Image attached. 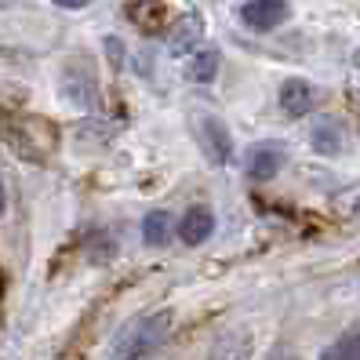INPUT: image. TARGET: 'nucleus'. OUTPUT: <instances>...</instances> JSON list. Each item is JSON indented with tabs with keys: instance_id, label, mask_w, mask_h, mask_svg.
<instances>
[{
	"instance_id": "f257e3e1",
	"label": "nucleus",
	"mask_w": 360,
	"mask_h": 360,
	"mask_svg": "<svg viewBox=\"0 0 360 360\" xmlns=\"http://www.w3.org/2000/svg\"><path fill=\"white\" fill-rule=\"evenodd\" d=\"M167 331H172V313H164V309L146 313L117 335L110 360H142V356H150L167 338Z\"/></svg>"
},
{
	"instance_id": "1a4fd4ad",
	"label": "nucleus",
	"mask_w": 360,
	"mask_h": 360,
	"mask_svg": "<svg viewBox=\"0 0 360 360\" xmlns=\"http://www.w3.org/2000/svg\"><path fill=\"white\" fill-rule=\"evenodd\" d=\"M167 237H172V215L167 211H150L142 219V240L150 248H160V244H167Z\"/></svg>"
},
{
	"instance_id": "20e7f679",
	"label": "nucleus",
	"mask_w": 360,
	"mask_h": 360,
	"mask_svg": "<svg viewBox=\"0 0 360 360\" xmlns=\"http://www.w3.org/2000/svg\"><path fill=\"white\" fill-rule=\"evenodd\" d=\"M200 142L211 157V164H226L233 157V139H229V128L215 117H204L200 120Z\"/></svg>"
},
{
	"instance_id": "423d86ee",
	"label": "nucleus",
	"mask_w": 360,
	"mask_h": 360,
	"mask_svg": "<svg viewBox=\"0 0 360 360\" xmlns=\"http://www.w3.org/2000/svg\"><path fill=\"white\" fill-rule=\"evenodd\" d=\"M62 95H66V102H73L77 110H91L98 91H95L91 73H80L77 66H70L66 73H62Z\"/></svg>"
},
{
	"instance_id": "f8f14e48",
	"label": "nucleus",
	"mask_w": 360,
	"mask_h": 360,
	"mask_svg": "<svg viewBox=\"0 0 360 360\" xmlns=\"http://www.w3.org/2000/svg\"><path fill=\"white\" fill-rule=\"evenodd\" d=\"M197 37H200V18H186L182 30L172 37V44H175L179 51H186L189 44H197Z\"/></svg>"
},
{
	"instance_id": "6e6552de",
	"label": "nucleus",
	"mask_w": 360,
	"mask_h": 360,
	"mask_svg": "<svg viewBox=\"0 0 360 360\" xmlns=\"http://www.w3.org/2000/svg\"><path fill=\"white\" fill-rule=\"evenodd\" d=\"M309 146H313V153H321V157L342 153V128H338L335 120H316L313 131H309Z\"/></svg>"
},
{
	"instance_id": "9b49d317",
	"label": "nucleus",
	"mask_w": 360,
	"mask_h": 360,
	"mask_svg": "<svg viewBox=\"0 0 360 360\" xmlns=\"http://www.w3.org/2000/svg\"><path fill=\"white\" fill-rule=\"evenodd\" d=\"M321 360H360V335H346L342 342H335L321 353Z\"/></svg>"
},
{
	"instance_id": "dca6fc26",
	"label": "nucleus",
	"mask_w": 360,
	"mask_h": 360,
	"mask_svg": "<svg viewBox=\"0 0 360 360\" xmlns=\"http://www.w3.org/2000/svg\"><path fill=\"white\" fill-rule=\"evenodd\" d=\"M273 360H295V356H273Z\"/></svg>"
},
{
	"instance_id": "2eb2a0df",
	"label": "nucleus",
	"mask_w": 360,
	"mask_h": 360,
	"mask_svg": "<svg viewBox=\"0 0 360 360\" xmlns=\"http://www.w3.org/2000/svg\"><path fill=\"white\" fill-rule=\"evenodd\" d=\"M353 66L360 70V51H353Z\"/></svg>"
},
{
	"instance_id": "0eeeda50",
	"label": "nucleus",
	"mask_w": 360,
	"mask_h": 360,
	"mask_svg": "<svg viewBox=\"0 0 360 360\" xmlns=\"http://www.w3.org/2000/svg\"><path fill=\"white\" fill-rule=\"evenodd\" d=\"M313 102H316V91L309 88L306 80H299V77L284 80V88H281V110L288 117H306L313 110Z\"/></svg>"
},
{
	"instance_id": "f03ea898",
	"label": "nucleus",
	"mask_w": 360,
	"mask_h": 360,
	"mask_svg": "<svg viewBox=\"0 0 360 360\" xmlns=\"http://www.w3.org/2000/svg\"><path fill=\"white\" fill-rule=\"evenodd\" d=\"M288 15H291L288 0H248V4H240V22L255 33L277 30Z\"/></svg>"
},
{
	"instance_id": "ddd939ff",
	"label": "nucleus",
	"mask_w": 360,
	"mask_h": 360,
	"mask_svg": "<svg viewBox=\"0 0 360 360\" xmlns=\"http://www.w3.org/2000/svg\"><path fill=\"white\" fill-rule=\"evenodd\" d=\"M58 8H66V11H80V8H88V4H95V0H55Z\"/></svg>"
},
{
	"instance_id": "39448f33",
	"label": "nucleus",
	"mask_w": 360,
	"mask_h": 360,
	"mask_svg": "<svg viewBox=\"0 0 360 360\" xmlns=\"http://www.w3.org/2000/svg\"><path fill=\"white\" fill-rule=\"evenodd\" d=\"M211 233H215V215H211V207H204V204L189 207L186 215H182V222H179V237H182V244H189V248L204 244Z\"/></svg>"
},
{
	"instance_id": "7ed1b4c3",
	"label": "nucleus",
	"mask_w": 360,
	"mask_h": 360,
	"mask_svg": "<svg viewBox=\"0 0 360 360\" xmlns=\"http://www.w3.org/2000/svg\"><path fill=\"white\" fill-rule=\"evenodd\" d=\"M244 164H248V175L251 179L266 182V179H273L284 167V150H281L277 142H259V146H251V150H248Z\"/></svg>"
},
{
	"instance_id": "4468645a",
	"label": "nucleus",
	"mask_w": 360,
	"mask_h": 360,
	"mask_svg": "<svg viewBox=\"0 0 360 360\" xmlns=\"http://www.w3.org/2000/svg\"><path fill=\"white\" fill-rule=\"evenodd\" d=\"M0 215H4V179H0Z\"/></svg>"
},
{
	"instance_id": "9d476101",
	"label": "nucleus",
	"mask_w": 360,
	"mask_h": 360,
	"mask_svg": "<svg viewBox=\"0 0 360 360\" xmlns=\"http://www.w3.org/2000/svg\"><path fill=\"white\" fill-rule=\"evenodd\" d=\"M215 73H219V51L215 48L193 51V58H189V77H193L197 84H211Z\"/></svg>"
}]
</instances>
